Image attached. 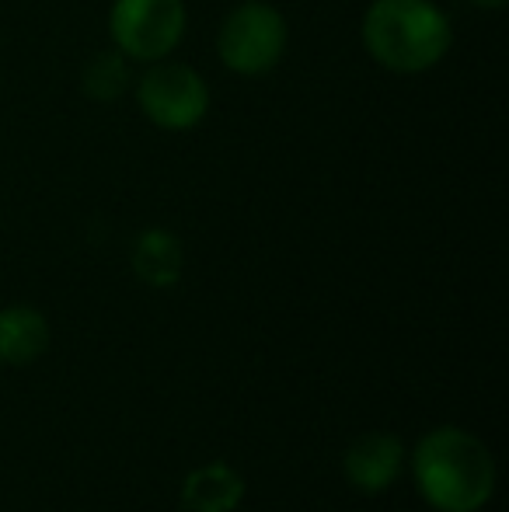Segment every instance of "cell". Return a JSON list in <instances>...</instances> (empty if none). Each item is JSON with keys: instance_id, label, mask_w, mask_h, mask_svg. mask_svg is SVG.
I'll return each mask as SVG.
<instances>
[{"instance_id": "7a4b0ae2", "label": "cell", "mask_w": 509, "mask_h": 512, "mask_svg": "<svg viewBox=\"0 0 509 512\" xmlns=\"http://www.w3.org/2000/svg\"><path fill=\"white\" fill-rule=\"evenodd\" d=\"M363 42L381 67L419 74L450 49V25L429 0H377L363 18Z\"/></svg>"}, {"instance_id": "ba28073f", "label": "cell", "mask_w": 509, "mask_h": 512, "mask_svg": "<svg viewBox=\"0 0 509 512\" xmlns=\"http://www.w3.org/2000/svg\"><path fill=\"white\" fill-rule=\"evenodd\" d=\"M133 265L140 272V279H147L154 286H168L182 272V248L164 230H147L133 251Z\"/></svg>"}, {"instance_id": "30bf717a", "label": "cell", "mask_w": 509, "mask_h": 512, "mask_svg": "<svg viewBox=\"0 0 509 512\" xmlns=\"http://www.w3.org/2000/svg\"><path fill=\"white\" fill-rule=\"evenodd\" d=\"M471 4H478V7H503L506 0H471Z\"/></svg>"}, {"instance_id": "5b68a950", "label": "cell", "mask_w": 509, "mask_h": 512, "mask_svg": "<svg viewBox=\"0 0 509 512\" xmlns=\"http://www.w3.org/2000/svg\"><path fill=\"white\" fill-rule=\"evenodd\" d=\"M136 98H140L147 119L164 129L196 126L210 105L203 77L182 63H161V67L147 70V77L136 88Z\"/></svg>"}, {"instance_id": "6da1fadb", "label": "cell", "mask_w": 509, "mask_h": 512, "mask_svg": "<svg viewBox=\"0 0 509 512\" xmlns=\"http://www.w3.org/2000/svg\"><path fill=\"white\" fill-rule=\"evenodd\" d=\"M415 481L436 509L475 512L489 502L496 467L471 432L436 429L415 446Z\"/></svg>"}, {"instance_id": "52a82bcc", "label": "cell", "mask_w": 509, "mask_h": 512, "mask_svg": "<svg viewBox=\"0 0 509 512\" xmlns=\"http://www.w3.org/2000/svg\"><path fill=\"white\" fill-rule=\"evenodd\" d=\"M49 328L46 317L32 307L0 310V359L4 363H32L46 352Z\"/></svg>"}, {"instance_id": "9c48e42d", "label": "cell", "mask_w": 509, "mask_h": 512, "mask_svg": "<svg viewBox=\"0 0 509 512\" xmlns=\"http://www.w3.org/2000/svg\"><path fill=\"white\" fill-rule=\"evenodd\" d=\"M84 88L95 98H116L126 88V67L119 56H98L84 74Z\"/></svg>"}, {"instance_id": "3957f363", "label": "cell", "mask_w": 509, "mask_h": 512, "mask_svg": "<svg viewBox=\"0 0 509 512\" xmlns=\"http://www.w3.org/2000/svg\"><path fill=\"white\" fill-rule=\"evenodd\" d=\"M286 46V21L262 0L241 4L220 28V60L238 74H265Z\"/></svg>"}, {"instance_id": "8992f818", "label": "cell", "mask_w": 509, "mask_h": 512, "mask_svg": "<svg viewBox=\"0 0 509 512\" xmlns=\"http://www.w3.org/2000/svg\"><path fill=\"white\" fill-rule=\"evenodd\" d=\"M401 467V443L387 432H374L363 436L349 446L346 453V474L356 488L363 492H384Z\"/></svg>"}, {"instance_id": "277c9868", "label": "cell", "mask_w": 509, "mask_h": 512, "mask_svg": "<svg viewBox=\"0 0 509 512\" xmlns=\"http://www.w3.org/2000/svg\"><path fill=\"white\" fill-rule=\"evenodd\" d=\"M185 28L182 0H116L112 39L133 60H161L178 46Z\"/></svg>"}]
</instances>
